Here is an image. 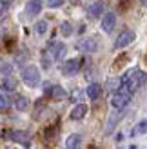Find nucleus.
I'll list each match as a JSON object with an SVG mask.
<instances>
[{
    "mask_svg": "<svg viewBox=\"0 0 147 149\" xmlns=\"http://www.w3.org/2000/svg\"><path fill=\"white\" fill-rule=\"evenodd\" d=\"M145 80H147V74L144 71H140V69H131V71H127L120 78V82H122L120 87L126 89V91H129V93H135L142 84H145Z\"/></svg>",
    "mask_w": 147,
    "mask_h": 149,
    "instance_id": "nucleus-1",
    "label": "nucleus"
},
{
    "mask_svg": "<svg viewBox=\"0 0 147 149\" xmlns=\"http://www.w3.org/2000/svg\"><path fill=\"white\" fill-rule=\"evenodd\" d=\"M22 80H24V84L29 86V87H36L40 86V71L38 68H35V65H27V68H24V71H22Z\"/></svg>",
    "mask_w": 147,
    "mask_h": 149,
    "instance_id": "nucleus-2",
    "label": "nucleus"
},
{
    "mask_svg": "<svg viewBox=\"0 0 147 149\" xmlns=\"http://www.w3.org/2000/svg\"><path fill=\"white\" fill-rule=\"evenodd\" d=\"M131 96H133V93H129V91H126V89L118 87V89H116V93L113 95V98H111V106L114 109H123L129 104Z\"/></svg>",
    "mask_w": 147,
    "mask_h": 149,
    "instance_id": "nucleus-3",
    "label": "nucleus"
},
{
    "mask_svg": "<svg viewBox=\"0 0 147 149\" xmlns=\"http://www.w3.org/2000/svg\"><path fill=\"white\" fill-rule=\"evenodd\" d=\"M135 31H122L120 35H118V38H116V42H114V47L116 49H122V47H126V46H129L131 42H135Z\"/></svg>",
    "mask_w": 147,
    "mask_h": 149,
    "instance_id": "nucleus-4",
    "label": "nucleus"
},
{
    "mask_svg": "<svg viewBox=\"0 0 147 149\" xmlns=\"http://www.w3.org/2000/svg\"><path fill=\"white\" fill-rule=\"evenodd\" d=\"M80 69V60L78 58H71V60H65L64 65H62V73L67 74V77H73V74H76Z\"/></svg>",
    "mask_w": 147,
    "mask_h": 149,
    "instance_id": "nucleus-5",
    "label": "nucleus"
},
{
    "mask_svg": "<svg viewBox=\"0 0 147 149\" xmlns=\"http://www.w3.org/2000/svg\"><path fill=\"white\" fill-rule=\"evenodd\" d=\"M114 26H116V15L111 13V11L105 13L104 18H102V29H104L105 33H111L114 29Z\"/></svg>",
    "mask_w": 147,
    "mask_h": 149,
    "instance_id": "nucleus-6",
    "label": "nucleus"
},
{
    "mask_svg": "<svg viewBox=\"0 0 147 149\" xmlns=\"http://www.w3.org/2000/svg\"><path fill=\"white\" fill-rule=\"evenodd\" d=\"M78 49L85 51V53H94L98 49V42L94 38H84L82 42H78Z\"/></svg>",
    "mask_w": 147,
    "mask_h": 149,
    "instance_id": "nucleus-7",
    "label": "nucleus"
},
{
    "mask_svg": "<svg viewBox=\"0 0 147 149\" xmlns=\"http://www.w3.org/2000/svg\"><path fill=\"white\" fill-rule=\"evenodd\" d=\"M49 51L53 53L55 60H62L64 55H65V46H64L62 42H53V44H51V47H49Z\"/></svg>",
    "mask_w": 147,
    "mask_h": 149,
    "instance_id": "nucleus-8",
    "label": "nucleus"
},
{
    "mask_svg": "<svg viewBox=\"0 0 147 149\" xmlns=\"http://www.w3.org/2000/svg\"><path fill=\"white\" fill-rule=\"evenodd\" d=\"M42 11V0H29L26 4V13L29 17H35V15H38Z\"/></svg>",
    "mask_w": 147,
    "mask_h": 149,
    "instance_id": "nucleus-9",
    "label": "nucleus"
},
{
    "mask_svg": "<svg viewBox=\"0 0 147 149\" xmlns=\"http://www.w3.org/2000/svg\"><path fill=\"white\" fill-rule=\"evenodd\" d=\"M104 7H105V4L102 2V0H98V2H93L89 7H87V13H89V17H93V18H98L102 13H104Z\"/></svg>",
    "mask_w": 147,
    "mask_h": 149,
    "instance_id": "nucleus-10",
    "label": "nucleus"
},
{
    "mask_svg": "<svg viewBox=\"0 0 147 149\" xmlns=\"http://www.w3.org/2000/svg\"><path fill=\"white\" fill-rule=\"evenodd\" d=\"M7 136H9L11 140H15V142H20V144H24V146H29V135L24 131H11V133H7Z\"/></svg>",
    "mask_w": 147,
    "mask_h": 149,
    "instance_id": "nucleus-11",
    "label": "nucleus"
},
{
    "mask_svg": "<svg viewBox=\"0 0 147 149\" xmlns=\"http://www.w3.org/2000/svg\"><path fill=\"white\" fill-rule=\"evenodd\" d=\"M87 115V106L85 104H76L71 111V118L73 120H82V118Z\"/></svg>",
    "mask_w": 147,
    "mask_h": 149,
    "instance_id": "nucleus-12",
    "label": "nucleus"
},
{
    "mask_svg": "<svg viewBox=\"0 0 147 149\" xmlns=\"http://www.w3.org/2000/svg\"><path fill=\"white\" fill-rule=\"evenodd\" d=\"M47 93H49V96L53 100H64L65 98V91H64L60 86H51V87H47Z\"/></svg>",
    "mask_w": 147,
    "mask_h": 149,
    "instance_id": "nucleus-13",
    "label": "nucleus"
},
{
    "mask_svg": "<svg viewBox=\"0 0 147 149\" xmlns=\"http://www.w3.org/2000/svg\"><path fill=\"white\" fill-rule=\"evenodd\" d=\"M80 146V135H69L67 138H65V149H78Z\"/></svg>",
    "mask_w": 147,
    "mask_h": 149,
    "instance_id": "nucleus-14",
    "label": "nucleus"
},
{
    "mask_svg": "<svg viewBox=\"0 0 147 149\" xmlns=\"http://www.w3.org/2000/svg\"><path fill=\"white\" fill-rule=\"evenodd\" d=\"M100 95H102V87L98 84H91L89 87H87V96H89L91 100H96Z\"/></svg>",
    "mask_w": 147,
    "mask_h": 149,
    "instance_id": "nucleus-15",
    "label": "nucleus"
},
{
    "mask_svg": "<svg viewBox=\"0 0 147 149\" xmlns=\"http://www.w3.org/2000/svg\"><path fill=\"white\" fill-rule=\"evenodd\" d=\"M15 107H17L18 111H27L29 109V100L26 98V96H18L17 102H15Z\"/></svg>",
    "mask_w": 147,
    "mask_h": 149,
    "instance_id": "nucleus-16",
    "label": "nucleus"
},
{
    "mask_svg": "<svg viewBox=\"0 0 147 149\" xmlns=\"http://www.w3.org/2000/svg\"><path fill=\"white\" fill-rule=\"evenodd\" d=\"M2 87L7 89V91H13V89H17V80L13 77H6L4 82H2Z\"/></svg>",
    "mask_w": 147,
    "mask_h": 149,
    "instance_id": "nucleus-17",
    "label": "nucleus"
},
{
    "mask_svg": "<svg viewBox=\"0 0 147 149\" xmlns=\"http://www.w3.org/2000/svg\"><path fill=\"white\" fill-rule=\"evenodd\" d=\"M144 133H147V120L136 124V127L133 129V135H144Z\"/></svg>",
    "mask_w": 147,
    "mask_h": 149,
    "instance_id": "nucleus-18",
    "label": "nucleus"
},
{
    "mask_svg": "<svg viewBox=\"0 0 147 149\" xmlns=\"http://www.w3.org/2000/svg\"><path fill=\"white\" fill-rule=\"evenodd\" d=\"M46 31H47V22L46 20H38V22H36V33L44 35Z\"/></svg>",
    "mask_w": 147,
    "mask_h": 149,
    "instance_id": "nucleus-19",
    "label": "nucleus"
},
{
    "mask_svg": "<svg viewBox=\"0 0 147 149\" xmlns=\"http://www.w3.org/2000/svg\"><path fill=\"white\" fill-rule=\"evenodd\" d=\"M60 33H62L64 36H69V35L73 33V27H71L69 22H64V24L60 26Z\"/></svg>",
    "mask_w": 147,
    "mask_h": 149,
    "instance_id": "nucleus-20",
    "label": "nucleus"
},
{
    "mask_svg": "<svg viewBox=\"0 0 147 149\" xmlns=\"http://www.w3.org/2000/svg\"><path fill=\"white\" fill-rule=\"evenodd\" d=\"M7 9H9V0H0V17H4Z\"/></svg>",
    "mask_w": 147,
    "mask_h": 149,
    "instance_id": "nucleus-21",
    "label": "nucleus"
},
{
    "mask_svg": "<svg viewBox=\"0 0 147 149\" xmlns=\"http://www.w3.org/2000/svg\"><path fill=\"white\" fill-rule=\"evenodd\" d=\"M7 106H9V98H7L6 95L0 93V109H6Z\"/></svg>",
    "mask_w": 147,
    "mask_h": 149,
    "instance_id": "nucleus-22",
    "label": "nucleus"
},
{
    "mask_svg": "<svg viewBox=\"0 0 147 149\" xmlns=\"http://www.w3.org/2000/svg\"><path fill=\"white\" fill-rule=\"evenodd\" d=\"M64 4V0H47V6L49 7H58V6H62Z\"/></svg>",
    "mask_w": 147,
    "mask_h": 149,
    "instance_id": "nucleus-23",
    "label": "nucleus"
},
{
    "mask_svg": "<svg viewBox=\"0 0 147 149\" xmlns=\"http://www.w3.org/2000/svg\"><path fill=\"white\" fill-rule=\"evenodd\" d=\"M56 135V127H51V129H47V133H46V136H47V140H53V136Z\"/></svg>",
    "mask_w": 147,
    "mask_h": 149,
    "instance_id": "nucleus-24",
    "label": "nucleus"
},
{
    "mask_svg": "<svg viewBox=\"0 0 147 149\" xmlns=\"http://www.w3.org/2000/svg\"><path fill=\"white\" fill-rule=\"evenodd\" d=\"M140 2H142V6H144V7H147V0H140Z\"/></svg>",
    "mask_w": 147,
    "mask_h": 149,
    "instance_id": "nucleus-25",
    "label": "nucleus"
}]
</instances>
